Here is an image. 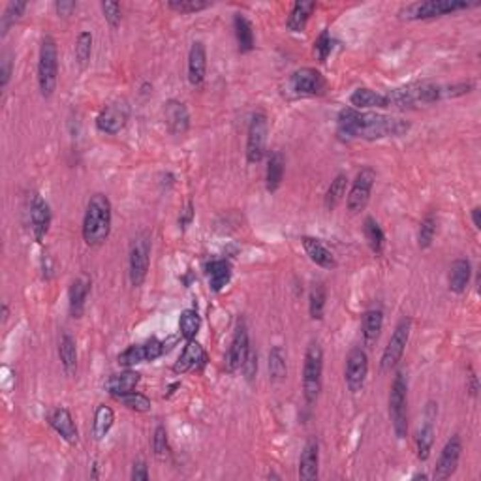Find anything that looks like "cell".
Returning <instances> with one entry per match:
<instances>
[{"mask_svg": "<svg viewBox=\"0 0 481 481\" xmlns=\"http://www.w3.org/2000/svg\"><path fill=\"white\" fill-rule=\"evenodd\" d=\"M337 122H339L340 136L369 139V141L384 138H399L410 130V124L401 121V119L372 112H360L354 107H344L339 113Z\"/></svg>", "mask_w": 481, "mask_h": 481, "instance_id": "1", "label": "cell"}, {"mask_svg": "<svg viewBox=\"0 0 481 481\" xmlns=\"http://www.w3.org/2000/svg\"><path fill=\"white\" fill-rule=\"evenodd\" d=\"M112 233V201L104 194H94L89 200L83 218V239L89 247H100Z\"/></svg>", "mask_w": 481, "mask_h": 481, "instance_id": "2", "label": "cell"}, {"mask_svg": "<svg viewBox=\"0 0 481 481\" xmlns=\"http://www.w3.org/2000/svg\"><path fill=\"white\" fill-rule=\"evenodd\" d=\"M58 49L53 36H43L38 57V87L43 98H49L57 89Z\"/></svg>", "mask_w": 481, "mask_h": 481, "instance_id": "3", "label": "cell"}, {"mask_svg": "<svg viewBox=\"0 0 481 481\" xmlns=\"http://www.w3.org/2000/svg\"><path fill=\"white\" fill-rule=\"evenodd\" d=\"M323 374V350L320 342L312 340L305 352V365H303V395L307 404H314L322 391Z\"/></svg>", "mask_w": 481, "mask_h": 481, "instance_id": "4", "label": "cell"}, {"mask_svg": "<svg viewBox=\"0 0 481 481\" xmlns=\"http://www.w3.org/2000/svg\"><path fill=\"white\" fill-rule=\"evenodd\" d=\"M389 418L396 438H404L408 433V382L402 370L395 374L389 393Z\"/></svg>", "mask_w": 481, "mask_h": 481, "instance_id": "5", "label": "cell"}, {"mask_svg": "<svg viewBox=\"0 0 481 481\" xmlns=\"http://www.w3.org/2000/svg\"><path fill=\"white\" fill-rule=\"evenodd\" d=\"M151 232H139L130 244V282L134 288H139L147 279L148 264H151Z\"/></svg>", "mask_w": 481, "mask_h": 481, "instance_id": "6", "label": "cell"}, {"mask_svg": "<svg viewBox=\"0 0 481 481\" xmlns=\"http://www.w3.org/2000/svg\"><path fill=\"white\" fill-rule=\"evenodd\" d=\"M477 6V2H460V0H427V2H416L410 4L406 10H402V17L406 19H433V17L448 16L455 11L468 10Z\"/></svg>", "mask_w": 481, "mask_h": 481, "instance_id": "7", "label": "cell"}, {"mask_svg": "<svg viewBox=\"0 0 481 481\" xmlns=\"http://www.w3.org/2000/svg\"><path fill=\"white\" fill-rule=\"evenodd\" d=\"M410 331H412V320L410 318H402L401 322L396 323L391 339H389L387 346L384 348V354H382L380 367L384 372L395 369L399 365V361L402 360L404 350H406L408 340H410Z\"/></svg>", "mask_w": 481, "mask_h": 481, "instance_id": "8", "label": "cell"}, {"mask_svg": "<svg viewBox=\"0 0 481 481\" xmlns=\"http://www.w3.org/2000/svg\"><path fill=\"white\" fill-rule=\"evenodd\" d=\"M376 180V171L372 168H363L360 173L355 175V180L352 183V188H350V194L346 198V207L352 215H357V212L365 211V207L369 205L370 192H372V186H374Z\"/></svg>", "mask_w": 481, "mask_h": 481, "instance_id": "9", "label": "cell"}, {"mask_svg": "<svg viewBox=\"0 0 481 481\" xmlns=\"http://www.w3.org/2000/svg\"><path fill=\"white\" fill-rule=\"evenodd\" d=\"M267 115L265 113H254L250 119L249 134H247V160L250 164L261 162L267 145Z\"/></svg>", "mask_w": 481, "mask_h": 481, "instance_id": "10", "label": "cell"}, {"mask_svg": "<svg viewBox=\"0 0 481 481\" xmlns=\"http://www.w3.org/2000/svg\"><path fill=\"white\" fill-rule=\"evenodd\" d=\"M170 350V346L166 342H160L158 339H151L143 344H134L130 348H126L119 355V365L126 367H136L139 363H147V361L158 360L160 355H164L166 352Z\"/></svg>", "mask_w": 481, "mask_h": 481, "instance_id": "11", "label": "cell"}, {"mask_svg": "<svg viewBox=\"0 0 481 481\" xmlns=\"http://www.w3.org/2000/svg\"><path fill=\"white\" fill-rule=\"evenodd\" d=\"M367 374H369V355L363 348H354L346 357V370L344 380L352 393H360L365 386Z\"/></svg>", "mask_w": 481, "mask_h": 481, "instance_id": "12", "label": "cell"}, {"mask_svg": "<svg viewBox=\"0 0 481 481\" xmlns=\"http://www.w3.org/2000/svg\"><path fill=\"white\" fill-rule=\"evenodd\" d=\"M128 115H130V107L126 100H115L109 106L102 109V113L96 119V128L104 134L115 136L126 126Z\"/></svg>", "mask_w": 481, "mask_h": 481, "instance_id": "13", "label": "cell"}, {"mask_svg": "<svg viewBox=\"0 0 481 481\" xmlns=\"http://www.w3.org/2000/svg\"><path fill=\"white\" fill-rule=\"evenodd\" d=\"M290 85L291 90L299 96H320L328 89L323 75L314 68H301L293 72L290 77Z\"/></svg>", "mask_w": 481, "mask_h": 481, "instance_id": "14", "label": "cell"}, {"mask_svg": "<svg viewBox=\"0 0 481 481\" xmlns=\"http://www.w3.org/2000/svg\"><path fill=\"white\" fill-rule=\"evenodd\" d=\"M250 352V340H249V329H247V323L241 320L237 323V329H235V335H233L232 346L227 350L226 355V370L227 372H237V370L243 369L244 360Z\"/></svg>", "mask_w": 481, "mask_h": 481, "instance_id": "15", "label": "cell"}, {"mask_svg": "<svg viewBox=\"0 0 481 481\" xmlns=\"http://www.w3.org/2000/svg\"><path fill=\"white\" fill-rule=\"evenodd\" d=\"M460 451H463V442L460 438L455 434L448 440V444L444 445V450L440 453L438 463H436V468H434V480H448L455 474L457 470V466H459V459H460Z\"/></svg>", "mask_w": 481, "mask_h": 481, "instance_id": "16", "label": "cell"}, {"mask_svg": "<svg viewBox=\"0 0 481 481\" xmlns=\"http://www.w3.org/2000/svg\"><path fill=\"white\" fill-rule=\"evenodd\" d=\"M28 215H31L32 233H34L38 243H42L43 237L48 235L49 226H51V209H49V203L40 194H32Z\"/></svg>", "mask_w": 481, "mask_h": 481, "instance_id": "17", "label": "cell"}, {"mask_svg": "<svg viewBox=\"0 0 481 481\" xmlns=\"http://www.w3.org/2000/svg\"><path fill=\"white\" fill-rule=\"evenodd\" d=\"M207 365V354L203 346L196 340H186L185 350L180 352L179 360L173 365V372L185 374L188 370H200Z\"/></svg>", "mask_w": 481, "mask_h": 481, "instance_id": "18", "label": "cell"}, {"mask_svg": "<svg viewBox=\"0 0 481 481\" xmlns=\"http://www.w3.org/2000/svg\"><path fill=\"white\" fill-rule=\"evenodd\" d=\"M438 408L434 402H428L425 408V423L418 433V457L419 460H427L434 444V421H436Z\"/></svg>", "mask_w": 481, "mask_h": 481, "instance_id": "19", "label": "cell"}, {"mask_svg": "<svg viewBox=\"0 0 481 481\" xmlns=\"http://www.w3.org/2000/svg\"><path fill=\"white\" fill-rule=\"evenodd\" d=\"M164 117L166 124H168L171 134H175V136H183V134L188 132V128H190V115H188V109H186V106L183 102L179 100L166 102Z\"/></svg>", "mask_w": 481, "mask_h": 481, "instance_id": "20", "label": "cell"}, {"mask_svg": "<svg viewBox=\"0 0 481 481\" xmlns=\"http://www.w3.org/2000/svg\"><path fill=\"white\" fill-rule=\"evenodd\" d=\"M318 465H320V445L316 438H308L299 459V480H318Z\"/></svg>", "mask_w": 481, "mask_h": 481, "instance_id": "21", "label": "cell"}, {"mask_svg": "<svg viewBox=\"0 0 481 481\" xmlns=\"http://www.w3.org/2000/svg\"><path fill=\"white\" fill-rule=\"evenodd\" d=\"M49 425L55 428V433L64 438L68 444H77L80 440V433H77V427L74 423V418L72 414L66 410V408H57L49 416Z\"/></svg>", "mask_w": 481, "mask_h": 481, "instance_id": "22", "label": "cell"}, {"mask_svg": "<svg viewBox=\"0 0 481 481\" xmlns=\"http://www.w3.org/2000/svg\"><path fill=\"white\" fill-rule=\"evenodd\" d=\"M207 72V53L205 45L201 42L192 43L190 53H188V81L190 85L200 87L205 80Z\"/></svg>", "mask_w": 481, "mask_h": 481, "instance_id": "23", "label": "cell"}, {"mask_svg": "<svg viewBox=\"0 0 481 481\" xmlns=\"http://www.w3.org/2000/svg\"><path fill=\"white\" fill-rule=\"evenodd\" d=\"M303 249L316 265L323 267V269H335L337 267V259H335L333 252L320 241L314 237H303Z\"/></svg>", "mask_w": 481, "mask_h": 481, "instance_id": "24", "label": "cell"}, {"mask_svg": "<svg viewBox=\"0 0 481 481\" xmlns=\"http://www.w3.org/2000/svg\"><path fill=\"white\" fill-rule=\"evenodd\" d=\"M141 380V374L136 372V370H124L121 374H112L106 382V389L109 391V395H124V393H130L136 389V386Z\"/></svg>", "mask_w": 481, "mask_h": 481, "instance_id": "25", "label": "cell"}, {"mask_svg": "<svg viewBox=\"0 0 481 481\" xmlns=\"http://www.w3.org/2000/svg\"><path fill=\"white\" fill-rule=\"evenodd\" d=\"M382 328H384V312L382 308H370L363 314V340L365 346L372 348L380 339Z\"/></svg>", "mask_w": 481, "mask_h": 481, "instance_id": "26", "label": "cell"}, {"mask_svg": "<svg viewBox=\"0 0 481 481\" xmlns=\"http://www.w3.org/2000/svg\"><path fill=\"white\" fill-rule=\"evenodd\" d=\"M90 291V281L87 276H80L75 279L70 286V314L74 318L83 316V310H85V301L87 296Z\"/></svg>", "mask_w": 481, "mask_h": 481, "instance_id": "27", "label": "cell"}, {"mask_svg": "<svg viewBox=\"0 0 481 481\" xmlns=\"http://www.w3.org/2000/svg\"><path fill=\"white\" fill-rule=\"evenodd\" d=\"M209 286L212 291H222L232 281V264L227 259H215L207 264Z\"/></svg>", "mask_w": 481, "mask_h": 481, "instance_id": "28", "label": "cell"}, {"mask_svg": "<svg viewBox=\"0 0 481 481\" xmlns=\"http://www.w3.org/2000/svg\"><path fill=\"white\" fill-rule=\"evenodd\" d=\"M284 170H286L284 154L275 151V153L269 156V162H267V173H265V186H267V190L276 192L281 188L282 179H284Z\"/></svg>", "mask_w": 481, "mask_h": 481, "instance_id": "29", "label": "cell"}, {"mask_svg": "<svg viewBox=\"0 0 481 481\" xmlns=\"http://www.w3.org/2000/svg\"><path fill=\"white\" fill-rule=\"evenodd\" d=\"M350 104L354 109H369V107H387L386 94H380L370 89H357L350 96Z\"/></svg>", "mask_w": 481, "mask_h": 481, "instance_id": "30", "label": "cell"}, {"mask_svg": "<svg viewBox=\"0 0 481 481\" xmlns=\"http://www.w3.org/2000/svg\"><path fill=\"white\" fill-rule=\"evenodd\" d=\"M472 265L468 259H455L450 267V290L453 293H463L470 282Z\"/></svg>", "mask_w": 481, "mask_h": 481, "instance_id": "31", "label": "cell"}, {"mask_svg": "<svg viewBox=\"0 0 481 481\" xmlns=\"http://www.w3.org/2000/svg\"><path fill=\"white\" fill-rule=\"evenodd\" d=\"M314 10H316V2H305V0L296 2L293 8H291L290 16H288V21H286L288 28L293 32L305 31V27H307L308 19H310L312 11Z\"/></svg>", "mask_w": 481, "mask_h": 481, "instance_id": "32", "label": "cell"}, {"mask_svg": "<svg viewBox=\"0 0 481 481\" xmlns=\"http://www.w3.org/2000/svg\"><path fill=\"white\" fill-rule=\"evenodd\" d=\"M58 355H60L64 372L68 376L75 374V370H77V348H75V340L68 333H64L58 340Z\"/></svg>", "mask_w": 481, "mask_h": 481, "instance_id": "33", "label": "cell"}, {"mask_svg": "<svg viewBox=\"0 0 481 481\" xmlns=\"http://www.w3.org/2000/svg\"><path fill=\"white\" fill-rule=\"evenodd\" d=\"M233 28H235V38H237L239 51L241 53H249L254 49V28L250 21L244 16L237 13L233 17Z\"/></svg>", "mask_w": 481, "mask_h": 481, "instance_id": "34", "label": "cell"}, {"mask_svg": "<svg viewBox=\"0 0 481 481\" xmlns=\"http://www.w3.org/2000/svg\"><path fill=\"white\" fill-rule=\"evenodd\" d=\"M113 423H115V412L112 408L106 406V404H100L96 408L94 414V425H92V431H94L96 440H104L107 436V433L112 431Z\"/></svg>", "mask_w": 481, "mask_h": 481, "instance_id": "35", "label": "cell"}, {"mask_svg": "<svg viewBox=\"0 0 481 481\" xmlns=\"http://www.w3.org/2000/svg\"><path fill=\"white\" fill-rule=\"evenodd\" d=\"M363 233H365L367 243H369L370 250L374 254H382L384 252V243H386V235L382 232L380 224L376 222L372 217H367L363 222Z\"/></svg>", "mask_w": 481, "mask_h": 481, "instance_id": "36", "label": "cell"}, {"mask_svg": "<svg viewBox=\"0 0 481 481\" xmlns=\"http://www.w3.org/2000/svg\"><path fill=\"white\" fill-rule=\"evenodd\" d=\"M288 355H286L284 348L282 346H275V348L269 352V374L273 380L281 382L284 380L286 374H288Z\"/></svg>", "mask_w": 481, "mask_h": 481, "instance_id": "37", "label": "cell"}, {"mask_svg": "<svg viewBox=\"0 0 481 481\" xmlns=\"http://www.w3.org/2000/svg\"><path fill=\"white\" fill-rule=\"evenodd\" d=\"M346 186H348V177L346 175H337L335 180H331V185H329L328 192H325V207L329 211L337 209V205L344 200Z\"/></svg>", "mask_w": 481, "mask_h": 481, "instance_id": "38", "label": "cell"}, {"mask_svg": "<svg viewBox=\"0 0 481 481\" xmlns=\"http://www.w3.org/2000/svg\"><path fill=\"white\" fill-rule=\"evenodd\" d=\"M325 286L322 282H316V284L310 288V296H308V310H310L312 320H322L323 310H325Z\"/></svg>", "mask_w": 481, "mask_h": 481, "instance_id": "39", "label": "cell"}, {"mask_svg": "<svg viewBox=\"0 0 481 481\" xmlns=\"http://www.w3.org/2000/svg\"><path fill=\"white\" fill-rule=\"evenodd\" d=\"M200 328H201V318L196 310L188 308V310H185L183 314H180L179 329H180V335H183L186 340L196 339Z\"/></svg>", "mask_w": 481, "mask_h": 481, "instance_id": "40", "label": "cell"}, {"mask_svg": "<svg viewBox=\"0 0 481 481\" xmlns=\"http://www.w3.org/2000/svg\"><path fill=\"white\" fill-rule=\"evenodd\" d=\"M117 401L121 402V404H124L126 408H130V410H134V412H151V408H153V404H151V399H148L147 395H143V393H138V391H130V393H124V395H117L115 396Z\"/></svg>", "mask_w": 481, "mask_h": 481, "instance_id": "41", "label": "cell"}, {"mask_svg": "<svg viewBox=\"0 0 481 481\" xmlns=\"http://www.w3.org/2000/svg\"><path fill=\"white\" fill-rule=\"evenodd\" d=\"M434 235H436V217L433 212H428L427 217L421 220L419 224V233H418V243L419 249H428L434 241Z\"/></svg>", "mask_w": 481, "mask_h": 481, "instance_id": "42", "label": "cell"}, {"mask_svg": "<svg viewBox=\"0 0 481 481\" xmlns=\"http://www.w3.org/2000/svg\"><path fill=\"white\" fill-rule=\"evenodd\" d=\"M25 10H27V2H10L6 6L4 16H2V36H6L10 28L21 19Z\"/></svg>", "mask_w": 481, "mask_h": 481, "instance_id": "43", "label": "cell"}, {"mask_svg": "<svg viewBox=\"0 0 481 481\" xmlns=\"http://www.w3.org/2000/svg\"><path fill=\"white\" fill-rule=\"evenodd\" d=\"M90 53H92V34L83 31L75 40V58L81 68H85L90 60Z\"/></svg>", "mask_w": 481, "mask_h": 481, "instance_id": "44", "label": "cell"}, {"mask_svg": "<svg viewBox=\"0 0 481 481\" xmlns=\"http://www.w3.org/2000/svg\"><path fill=\"white\" fill-rule=\"evenodd\" d=\"M211 6V2H207V0H170L168 2V8L177 13H196V11L207 10Z\"/></svg>", "mask_w": 481, "mask_h": 481, "instance_id": "45", "label": "cell"}, {"mask_svg": "<svg viewBox=\"0 0 481 481\" xmlns=\"http://www.w3.org/2000/svg\"><path fill=\"white\" fill-rule=\"evenodd\" d=\"M331 49H333V40H331L328 31H323L322 34L318 36L316 42H314V53L318 55L320 63H325V60H328Z\"/></svg>", "mask_w": 481, "mask_h": 481, "instance_id": "46", "label": "cell"}, {"mask_svg": "<svg viewBox=\"0 0 481 481\" xmlns=\"http://www.w3.org/2000/svg\"><path fill=\"white\" fill-rule=\"evenodd\" d=\"M153 450L156 457H166L168 451H170V445H168V433H166L164 425H158L156 431H154Z\"/></svg>", "mask_w": 481, "mask_h": 481, "instance_id": "47", "label": "cell"}, {"mask_svg": "<svg viewBox=\"0 0 481 481\" xmlns=\"http://www.w3.org/2000/svg\"><path fill=\"white\" fill-rule=\"evenodd\" d=\"M102 11H104V17H106V21L109 27L117 28L121 25L122 19L121 4H117V2H102Z\"/></svg>", "mask_w": 481, "mask_h": 481, "instance_id": "48", "label": "cell"}, {"mask_svg": "<svg viewBox=\"0 0 481 481\" xmlns=\"http://www.w3.org/2000/svg\"><path fill=\"white\" fill-rule=\"evenodd\" d=\"M243 372H244V376H247V380H249V382L254 380L256 372H258V354H256L252 348H250L249 355H247V360H244Z\"/></svg>", "mask_w": 481, "mask_h": 481, "instance_id": "49", "label": "cell"}, {"mask_svg": "<svg viewBox=\"0 0 481 481\" xmlns=\"http://www.w3.org/2000/svg\"><path fill=\"white\" fill-rule=\"evenodd\" d=\"M11 75V60L8 55L2 57V66H0V89H6Z\"/></svg>", "mask_w": 481, "mask_h": 481, "instance_id": "50", "label": "cell"}, {"mask_svg": "<svg viewBox=\"0 0 481 481\" xmlns=\"http://www.w3.org/2000/svg\"><path fill=\"white\" fill-rule=\"evenodd\" d=\"M472 89H474L472 83H460V85H453V87H448V89H442V96H451V98H455V96H463V94H466V92H470Z\"/></svg>", "mask_w": 481, "mask_h": 481, "instance_id": "51", "label": "cell"}, {"mask_svg": "<svg viewBox=\"0 0 481 481\" xmlns=\"http://www.w3.org/2000/svg\"><path fill=\"white\" fill-rule=\"evenodd\" d=\"M134 481H147L148 480V468L147 465L143 463V460H138V463H134L132 466V474H130Z\"/></svg>", "mask_w": 481, "mask_h": 481, "instance_id": "52", "label": "cell"}, {"mask_svg": "<svg viewBox=\"0 0 481 481\" xmlns=\"http://www.w3.org/2000/svg\"><path fill=\"white\" fill-rule=\"evenodd\" d=\"M192 220H194V205H192V201H188L186 203V207L180 211V217H179V224L183 227L190 226Z\"/></svg>", "mask_w": 481, "mask_h": 481, "instance_id": "53", "label": "cell"}, {"mask_svg": "<svg viewBox=\"0 0 481 481\" xmlns=\"http://www.w3.org/2000/svg\"><path fill=\"white\" fill-rule=\"evenodd\" d=\"M477 391H480V382H477L476 372L472 369H468V393L472 396H476Z\"/></svg>", "mask_w": 481, "mask_h": 481, "instance_id": "54", "label": "cell"}, {"mask_svg": "<svg viewBox=\"0 0 481 481\" xmlns=\"http://www.w3.org/2000/svg\"><path fill=\"white\" fill-rule=\"evenodd\" d=\"M55 8H57L58 16L68 17L70 13L75 10V2H63V0H60V2H57V4H55Z\"/></svg>", "mask_w": 481, "mask_h": 481, "instance_id": "55", "label": "cell"}, {"mask_svg": "<svg viewBox=\"0 0 481 481\" xmlns=\"http://www.w3.org/2000/svg\"><path fill=\"white\" fill-rule=\"evenodd\" d=\"M472 220H474L476 229H481V207L480 205L472 209Z\"/></svg>", "mask_w": 481, "mask_h": 481, "instance_id": "56", "label": "cell"}, {"mask_svg": "<svg viewBox=\"0 0 481 481\" xmlns=\"http://www.w3.org/2000/svg\"><path fill=\"white\" fill-rule=\"evenodd\" d=\"M8 314H10V310H8V305L4 303V305H2V320H4V322L8 320Z\"/></svg>", "mask_w": 481, "mask_h": 481, "instance_id": "57", "label": "cell"}, {"mask_svg": "<svg viewBox=\"0 0 481 481\" xmlns=\"http://www.w3.org/2000/svg\"><path fill=\"white\" fill-rule=\"evenodd\" d=\"M414 480H427V476L425 474H418V476H414Z\"/></svg>", "mask_w": 481, "mask_h": 481, "instance_id": "58", "label": "cell"}]
</instances>
